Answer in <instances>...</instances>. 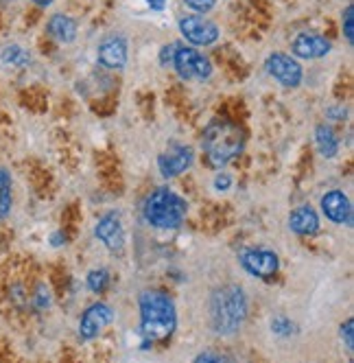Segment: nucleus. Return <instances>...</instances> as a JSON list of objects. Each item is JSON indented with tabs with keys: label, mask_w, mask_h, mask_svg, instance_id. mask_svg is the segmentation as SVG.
<instances>
[{
	"label": "nucleus",
	"mask_w": 354,
	"mask_h": 363,
	"mask_svg": "<svg viewBox=\"0 0 354 363\" xmlns=\"http://www.w3.org/2000/svg\"><path fill=\"white\" fill-rule=\"evenodd\" d=\"M188 211V203L169 189L154 191L144 201V219L160 230H175L180 228Z\"/></svg>",
	"instance_id": "obj_4"
},
{
	"label": "nucleus",
	"mask_w": 354,
	"mask_h": 363,
	"mask_svg": "<svg viewBox=\"0 0 354 363\" xmlns=\"http://www.w3.org/2000/svg\"><path fill=\"white\" fill-rule=\"evenodd\" d=\"M193 160H195V153H193L190 147L171 145L164 153H160L158 167H160V173L171 179V177H177V175H182L184 171H188Z\"/></svg>",
	"instance_id": "obj_10"
},
{
	"label": "nucleus",
	"mask_w": 354,
	"mask_h": 363,
	"mask_svg": "<svg viewBox=\"0 0 354 363\" xmlns=\"http://www.w3.org/2000/svg\"><path fill=\"white\" fill-rule=\"evenodd\" d=\"M147 5L151 7V11H164V7H166V0H147Z\"/></svg>",
	"instance_id": "obj_28"
},
{
	"label": "nucleus",
	"mask_w": 354,
	"mask_h": 363,
	"mask_svg": "<svg viewBox=\"0 0 354 363\" xmlns=\"http://www.w3.org/2000/svg\"><path fill=\"white\" fill-rule=\"evenodd\" d=\"M289 228L299 237H313L319 230V217L311 206H299L289 215Z\"/></svg>",
	"instance_id": "obj_15"
},
{
	"label": "nucleus",
	"mask_w": 354,
	"mask_h": 363,
	"mask_svg": "<svg viewBox=\"0 0 354 363\" xmlns=\"http://www.w3.org/2000/svg\"><path fill=\"white\" fill-rule=\"evenodd\" d=\"M35 5H40V7H48V5H53L55 0H33Z\"/></svg>",
	"instance_id": "obj_30"
},
{
	"label": "nucleus",
	"mask_w": 354,
	"mask_h": 363,
	"mask_svg": "<svg viewBox=\"0 0 354 363\" xmlns=\"http://www.w3.org/2000/svg\"><path fill=\"white\" fill-rule=\"evenodd\" d=\"M177 46H180L177 42H171V44L162 46V50H160V64L162 66H173V55H175V48Z\"/></svg>",
	"instance_id": "obj_22"
},
{
	"label": "nucleus",
	"mask_w": 354,
	"mask_h": 363,
	"mask_svg": "<svg viewBox=\"0 0 354 363\" xmlns=\"http://www.w3.org/2000/svg\"><path fill=\"white\" fill-rule=\"evenodd\" d=\"M98 62L105 68H112V70H120L125 64H127V42H125V38L112 35V38L101 42Z\"/></svg>",
	"instance_id": "obj_14"
},
{
	"label": "nucleus",
	"mask_w": 354,
	"mask_h": 363,
	"mask_svg": "<svg viewBox=\"0 0 354 363\" xmlns=\"http://www.w3.org/2000/svg\"><path fill=\"white\" fill-rule=\"evenodd\" d=\"M352 18H354L352 5H348V7H346V13H343V33H346L348 44H352Z\"/></svg>",
	"instance_id": "obj_25"
},
{
	"label": "nucleus",
	"mask_w": 354,
	"mask_h": 363,
	"mask_svg": "<svg viewBox=\"0 0 354 363\" xmlns=\"http://www.w3.org/2000/svg\"><path fill=\"white\" fill-rule=\"evenodd\" d=\"M184 5L197 13H208L217 5V0H184Z\"/></svg>",
	"instance_id": "obj_21"
},
{
	"label": "nucleus",
	"mask_w": 354,
	"mask_h": 363,
	"mask_svg": "<svg viewBox=\"0 0 354 363\" xmlns=\"http://www.w3.org/2000/svg\"><path fill=\"white\" fill-rule=\"evenodd\" d=\"M180 31L184 40L195 46H210L219 40V27L204 16H186L180 20Z\"/></svg>",
	"instance_id": "obj_7"
},
{
	"label": "nucleus",
	"mask_w": 354,
	"mask_h": 363,
	"mask_svg": "<svg viewBox=\"0 0 354 363\" xmlns=\"http://www.w3.org/2000/svg\"><path fill=\"white\" fill-rule=\"evenodd\" d=\"M114 320V311L110 304L105 302H96L92 306H88V311L79 320V337L86 342L94 340V337L103 330L108 324H112Z\"/></svg>",
	"instance_id": "obj_9"
},
{
	"label": "nucleus",
	"mask_w": 354,
	"mask_h": 363,
	"mask_svg": "<svg viewBox=\"0 0 354 363\" xmlns=\"http://www.w3.org/2000/svg\"><path fill=\"white\" fill-rule=\"evenodd\" d=\"M291 48H293V53H295L297 57H302V60H319V57H324V55L331 53V42H328V40H326L324 35H319V33L302 31V33L293 40Z\"/></svg>",
	"instance_id": "obj_12"
},
{
	"label": "nucleus",
	"mask_w": 354,
	"mask_h": 363,
	"mask_svg": "<svg viewBox=\"0 0 354 363\" xmlns=\"http://www.w3.org/2000/svg\"><path fill=\"white\" fill-rule=\"evenodd\" d=\"M230 186H232V177H230V175L219 173V175L215 177V189H217V191H227Z\"/></svg>",
	"instance_id": "obj_26"
},
{
	"label": "nucleus",
	"mask_w": 354,
	"mask_h": 363,
	"mask_svg": "<svg viewBox=\"0 0 354 363\" xmlns=\"http://www.w3.org/2000/svg\"><path fill=\"white\" fill-rule=\"evenodd\" d=\"M11 201V175L7 169H0V217L9 215Z\"/></svg>",
	"instance_id": "obj_19"
},
{
	"label": "nucleus",
	"mask_w": 354,
	"mask_h": 363,
	"mask_svg": "<svg viewBox=\"0 0 354 363\" xmlns=\"http://www.w3.org/2000/svg\"><path fill=\"white\" fill-rule=\"evenodd\" d=\"M315 143H317V149L324 158H335L337 151H339V140L335 136V132L328 125H317L315 129Z\"/></svg>",
	"instance_id": "obj_17"
},
{
	"label": "nucleus",
	"mask_w": 354,
	"mask_h": 363,
	"mask_svg": "<svg viewBox=\"0 0 354 363\" xmlns=\"http://www.w3.org/2000/svg\"><path fill=\"white\" fill-rule=\"evenodd\" d=\"M173 68L184 82H204L212 74L210 60L204 53H199L197 48H188V46H182V44L175 48Z\"/></svg>",
	"instance_id": "obj_5"
},
{
	"label": "nucleus",
	"mask_w": 354,
	"mask_h": 363,
	"mask_svg": "<svg viewBox=\"0 0 354 363\" xmlns=\"http://www.w3.org/2000/svg\"><path fill=\"white\" fill-rule=\"evenodd\" d=\"M225 357H219V354H199L197 361H223Z\"/></svg>",
	"instance_id": "obj_29"
},
{
	"label": "nucleus",
	"mask_w": 354,
	"mask_h": 363,
	"mask_svg": "<svg viewBox=\"0 0 354 363\" xmlns=\"http://www.w3.org/2000/svg\"><path fill=\"white\" fill-rule=\"evenodd\" d=\"M247 318V300L239 284H225L210 300V322L217 335H234Z\"/></svg>",
	"instance_id": "obj_3"
},
{
	"label": "nucleus",
	"mask_w": 354,
	"mask_h": 363,
	"mask_svg": "<svg viewBox=\"0 0 354 363\" xmlns=\"http://www.w3.org/2000/svg\"><path fill=\"white\" fill-rule=\"evenodd\" d=\"M201 147L208 162L215 169H223L236 160L245 149V132L243 127L227 121V118H212L201 136Z\"/></svg>",
	"instance_id": "obj_1"
},
{
	"label": "nucleus",
	"mask_w": 354,
	"mask_h": 363,
	"mask_svg": "<svg viewBox=\"0 0 354 363\" xmlns=\"http://www.w3.org/2000/svg\"><path fill=\"white\" fill-rule=\"evenodd\" d=\"M239 261L243 269L254 278H273L278 269H280L278 254L269 250H245L241 252Z\"/></svg>",
	"instance_id": "obj_6"
},
{
	"label": "nucleus",
	"mask_w": 354,
	"mask_h": 363,
	"mask_svg": "<svg viewBox=\"0 0 354 363\" xmlns=\"http://www.w3.org/2000/svg\"><path fill=\"white\" fill-rule=\"evenodd\" d=\"M35 304H38V308H46V306L50 304L48 289H44V287H40V289H38V294H35Z\"/></svg>",
	"instance_id": "obj_27"
},
{
	"label": "nucleus",
	"mask_w": 354,
	"mask_h": 363,
	"mask_svg": "<svg viewBox=\"0 0 354 363\" xmlns=\"http://www.w3.org/2000/svg\"><path fill=\"white\" fill-rule=\"evenodd\" d=\"M110 284V272L108 269H92L88 274V289L94 294H103Z\"/></svg>",
	"instance_id": "obj_20"
},
{
	"label": "nucleus",
	"mask_w": 354,
	"mask_h": 363,
	"mask_svg": "<svg viewBox=\"0 0 354 363\" xmlns=\"http://www.w3.org/2000/svg\"><path fill=\"white\" fill-rule=\"evenodd\" d=\"M352 335H354V328H352V320H348L343 326H341V340L346 342V348L352 352L354 348V340H352Z\"/></svg>",
	"instance_id": "obj_24"
},
{
	"label": "nucleus",
	"mask_w": 354,
	"mask_h": 363,
	"mask_svg": "<svg viewBox=\"0 0 354 363\" xmlns=\"http://www.w3.org/2000/svg\"><path fill=\"white\" fill-rule=\"evenodd\" d=\"M321 213L333 223L352 225V206H350V199L341 191H331L321 197Z\"/></svg>",
	"instance_id": "obj_13"
},
{
	"label": "nucleus",
	"mask_w": 354,
	"mask_h": 363,
	"mask_svg": "<svg viewBox=\"0 0 354 363\" xmlns=\"http://www.w3.org/2000/svg\"><path fill=\"white\" fill-rule=\"evenodd\" d=\"M46 29H48L50 38H55L62 44H68L77 38V22L68 16H64V13H55L53 18H50Z\"/></svg>",
	"instance_id": "obj_16"
},
{
	"label": "nucleus",
	"mask_w": 354,
	"mask_h": 363,
	"mask_svg": "<svg viewBox=\"0 0 354 363\" xmlns=\"http://www.w3.org/2000/svg\"><path fill=\"white\" fill-rule=\"evenodd\" d=\"M94 235L110 252H120L125 245V230H122L118 215H114V213H108L98 219V223L94 228Z\"/></svg>",
	"instance_id": "obj_11"
},
{
	"label": "nucleus",
	"mask_w": 354,
	"mask_h": 363,
	"mask_svg": "<svg viewBox=\"0 0 354 363\" xmlns=\"http://www.w3.org/2000/svg\"><path fill=\"white\" fill-rule=\"evenodd\" d=\"M0 62H3L5 66H11V68H27L31 64V55L22 46L11 44L3 50V53H0Z\"/></svg>",
	"instance_id": "obj_18"
},
{
	"label": "nucleus",
	"mask_w": 354,
	"mask_h": 363,
	"mask_svg": "<svg viewBox=\"0 0 354 363\" xmlns=\"http://www.w3.org/2000/svg\"><path fill=\"white\" fill-rule=\"evenodd\" d=\"M62 243H66V237H62V235H53V245H62Z\"/></svg>",
	"instance_id": "obj_31"
},
{
	"label": "nucleus",
	"mask_w": 354,
	"mask_h": 363,
	"mask_svg": "<svg viewBox=\"0 0 354 363\" xmlns=\"http://www.w3.org/2000/svg\"><path fill=\"white\" fill-rule=\"evenodd\" d=\"M265 66H267V72L273 77V79L278 84H282L285 88H297L302 84V66L285 53L269 55Z\"/></svg>",
	"instance_id": "obj_8"
},
{
	"label": "nucleus",
	"mask_w": 354,
	"mask_h": 363,
	"mask_svg": "<svg viewBox=\"0 0 354 363\" xmlns=\"http://www.w3.org/2000/svg\"><path fill=\"white\" fill-rule=\"evenodd\" d=\"M271 328H273V333H278V335H291L293 324H291L289 320H285V318H275V320L271 322Z\"/></svg>",
	"instance_id": "obj_23"
},
{
	"label": "nucleus",
	"mask_w": 354,
	"mask_h": 363,
	"mask_svg": "<svg viewBox=\"0 0 354 363\" xmlns=\"http://www.w3.org/2000/svg\"><path fill=\"white\" fill-rule=\"evenodd\" d=\"M177 313L175 304L164 291H142L140 294V333L144 344L166 342L175 333Z\"/></svg>",
	"instance_id": "obj_2"
}]
</instances>
